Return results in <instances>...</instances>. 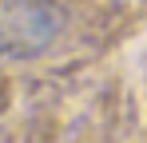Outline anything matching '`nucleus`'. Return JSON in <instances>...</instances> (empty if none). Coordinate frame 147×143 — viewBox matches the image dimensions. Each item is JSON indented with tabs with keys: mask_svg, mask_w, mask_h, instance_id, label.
<instances>
[{
	"mask_svg": "<svg viewBox=\"0 0 147 143\" xmlns=\"http://www.w3.org/2000/svg\"><path fill=\"white\" fill-rule=\"evenodd\" d=\"M64 28L56 0H0V60H28L48 52Z\"/></svg>",
	"mask_w": 147,
	"mask_h": 143,
	"instance_id": "1",
	"label": "nucleus"
}]
</instances>
